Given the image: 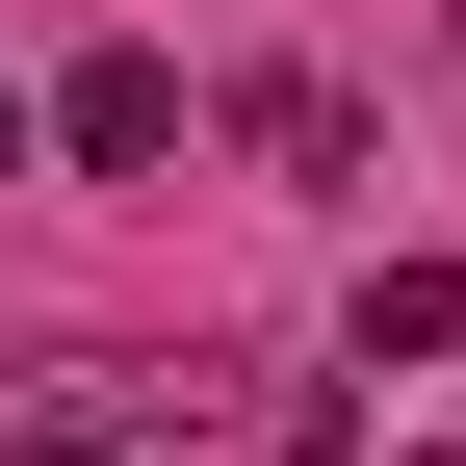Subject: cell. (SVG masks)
Listing matches in <instances>:
<instances>
[{"label":"cell","instance_id":"8992f818","mask_svg":"<svg viewBox=\"0 0 466 466\" xmlns=\"http://www.w3.org/2000/svg\"><path fill=\"white\" fill-rule=\"evenodd\" d=\"M441 26H466V0H441Z\"/></svg>","mask_w":466,"mask_h":466},{"label":"cell","instance_id":"7a4b0ae2","mask_svg":"<svg viewBox=\"0 0 466 466\" xmlns=\"http://www.w3.org/2000/svg\"><path fill=\"white\" fill-rule=\"evenodd\" d=\"M233 130H259L285 182H363V104H337V78H259V104H233Z\"/></svg>","mask_w":466,"mask_h":466},{"label":"cell","instance_id":"5b68a950","mask_svg":"<svg viewBox=\"0 0 466 466\" xmlns=\"http://www.w3.org/2000/svg\"><path fill=\"white\" fill-rule=\"evenodd\" d=\"M26 156H52V130H26V104H0V182H26Z\"/></svg>","mask_w":466,"mask_h":466},{"label":"cell","instance_id":"277c9868","mask_svg":"<svg viewBox=\"0 0 466 466\" xmlns=\"http://www.w3.org/2000/svg\"><path fill=\"white\" fill-rule=\"evenodd\" d=\"M26 466H130V415H26Z\"/></svg>","mask_w":466,"mask_h":466},{"label":"cell","instance_id":"3957f363","mask_svg":"<svg viewBox=\"0 0 466 466\" xmlns=\"http://www.w3.org/2000/svg\"><path fill=\"white\" fill-rule=\"evenodd\" d=\"M466 337V259H363V363H441Z\"/></svg>","mask_w":466,"mask_h":466},{"label":"cell","instance_id":"6da1fadb","mask_svg":"<svg viewBox=\"0 0 466 466\" xmlns=\"http://www.w3.org/2000/svg\"><path fill=\"white\" fill-rule=\"evenodd\" d=\"M52 156H78V182H156V156H182V78H156V52H78V78H52Z\"/></svg>","mask_w":466,"mask_h":466}]
</instances>
